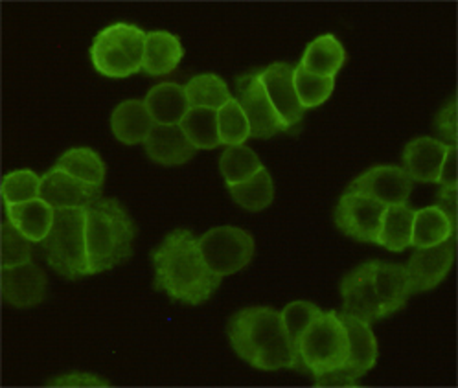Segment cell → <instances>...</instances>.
<instances>
[{"label":"cell","mask_w":458,"mask_h":388,"mask_svg":"<svg viewBox=\"0 0 458 388\" xmlns=\"http://www.w3.org/2000/svg\"><path fill=\"white\" fill-rule=\"evenodd\" d=\"M301 367L313 377L341 368L348 361V337L337 311H322L299 346Z\"/></svg>","instance_id":"cell-6"},{"label":"cell","mask_w":458,"mask_h":388,"mask_svg":"<svg viewBox=\"0 0 458 388\" xmlns=\"http://www.w3.org/2000/svg\"><path fill=\"white\" fill-rule=\"evenodd\" d=\"M234 203L247 212H261L271 207L275 199V182L269 170L264 166L250 179L228 188Z\"/></svg>","instance_id":"cell-29"},{"label":"cell","mask_w":458,"mask_h":388,"mask_svg":"<svg viewBox=\"0 0 458 388\" xmlns=\"http://www.w3.org/2000/svg\"><path fill=\"white\" fill-rule=\"evenodd\" d=\"M48 386H109V381L89 372H69L54 377L47 383Z\"/></svg>","instance_id":"cell-38"},{"label":"cell","mask_w":458,"mask_h":388,"mask_svg":"<svg viewBox=\"0 0 458 388\" xmlns=\"http://www.w3.org/2000/svg\"><path fill=\"white\" fill-rule=\"evenodd\" d=\"M339 318L343 320L346 337H348L346 367L352 368L357 374V377L361 379L377 363V355H379L377 339L374 335L370 322L346 315V313H339Z\"/></svg>","instance_id":"cell-19"},{"label":"cell","mask_w":458,"mask_h":388,"mask_svg":"<svg viewBox=\"0 0 458 388\" xmlns=\"http://www.w3.org/2000/svg\"><path fill=\"white\" fill-rule=\"evenodd\" d=\"M385 210L386 207L383 203L363 196V193L346 190L335 208V224L352 240L377 243Z\"/></svg>","instance_id":"cell-9"},{"label":"cell","mask_w":458,"mask_h":388,"mask_svg":"<svg viewBox=\"0 0 458 388\" xmlns=\"http://www.w3.org/2000/svg\"><path fill=\"white\" fill-rule=\"evenodd\" d=\"M346 63V50L334 34L315 38L304 50L301 67L311 74L335 78Z\"/></svg>","instance_id":"cell-24"},{"label":"cell","mask_w":458,"mask_h":388,"mask_svg":"<svg viewBox=\"0 0 458 388\" xmlns=\"http://www.w3.org/2000/svg\"><path fill=\"white\" fill-rule=\"evenodd\" d=\"M181 127L195 149H216L221 146L217 111L190 107L181 122Z\"/></svg>","instance_id":"cell-31"},{"label":"cell","mask_w":458,"mask_h":388,"mask_svg":"<svg viewBox=\"0 0 458 388\" xmlns=\"http://www.w3.org/2000/svg\"><path fill=\"white\" fill-rule=\"evenodd\" d=\"M155 287L170 299L199 306L221 283L203 260L199 241L190 231H174L153 250Z\"/></svg>","instance_id":"cell-1"},{"label":"cell","mask_w":458,"mask_h":388,"mask_svg":"<svg viewBox=\"0 0 458 388\" xmlns=\"http://www.w3.org/2000/svg\"><path fill=\"white\" fill-rule=\"evenodd\" d=\"M261 168H264V164H261L259 156L245 144L226 146L219 158V170L228 188L250 179Z\"/></svg>","instance_id":"cell-30"},{"label":"cell","mask_w":458,"mask_h":388,"mask_svg":"<svg viewBox=\"0 0 458 388\" xmlns=\"http://www.w3.org/2000/svg\"><path fill=\"white\" fill-rule=\"evenodd\" d=\"M454 236L456 232L451 226L449 219L444 215V212L437 205L414 212L411 247H416V249L435 247Z\"/></svg>","instance_id":"cell-27"},{"label":"cell","mask_w":458,"mask_h":388,"mask_svg":"<svg viewBox=\"0 0 458 388\" xmlns=\"http://www.w3.org/2000/svg\"><path fill=\"white\" fill-rule=\"evenodd\" d=\"M315 383H317V386H357L359 377L352 368H348L344 365L332 372L315 375Z\"/></svg>","instance_id":"cell-39"},{"label":"cell","mask_w":458,"mask_h":388,"mask_svg":"<svg viewBox=\"0 0 458 388\" xmlns=\"http://www.w3.org/2000/svg\"><path fill=\"white\" fill-rule=\"evenodd\" d=\"M182 55V43L175 34H172V31H149L146 36L142 71L155 78L168 76L177 71Z\"/></svg>","instance_id":"cell-21"},{"label":"cell","mask_w":458,"mask_h":388,"mask_svg":"<svg viewBox=\"0 0 458 388\" xmlns=\"http://www.w3.org/2000/svg\"><path fill=\"white\" fill-rule=\"evenodd\" d=\"M454 264V238L435 247H420L411 256L407 274L412 293H423L440 285Z\"/></svg>","instance_id":"cell-11"},{"label":"cell","mask_w":458,"mask_h":388,"mask_svg":"<svg viewBox=\"0 0 458 388\" xmlns=\"http://www.w3.org/2000/svg\"><path fill=\"white\" fill-rule=\"evenodd\" d=\"M437 131L447 146H456V100L451 98L437 116Z\"/></svg>","instance_id":"cell-37"},{"label":"cell","mask_w":458,"mask_h":388,"mask_svg":"<svg viewBox=\"0 0 458 388\" xmlns=\"http://www.w3.org/2000/svg\"><path fill=\"white\" fill-rule=\"evenodd\" d=\"M47 289V274L34 262L3 269V299L12 308L28 309L41 304Z\"/></svg>","instance_id":"cell-14"},{"label":"cell","mask_w":458,"mask_h":388,"mask_svg":"<svg viewBox=\"0 0 458 388\" xmlns=\"http://www.w3.org/2000/svg\"><path fill=\"white\" fill-rule=\"evenodd\" d=\"M437 207L444 212L456 232V186H442L437 196Z\"/></svg>","instance_id":"cell-40"},{"label":"cell","mask_w":458,"mask_h":388,"mask_svg":"<svg viewBox=\"0 0 458 388\" xmlns=\"http://www.w3.org/2000/svg\"><path fill=\"white\" fill-rule=\"evenodd\" d=\"M348 191L363 193L385 207L392 205H405L409 203L411 191H412V181L405 173L402 166L385 164V166H374L367 172H363L359 177H355Z\"/></svg>","instance_id":"cell-10"},{"label":"cell","mask_w":458,"mask_h":388,"mask_svg":"<svg viewBox=\"0 0 458 388\" xmlns=\"http://www.w3.org/2000/svg\"><path fill=\"white\" fill-rule=\"evenodd\" d=\"M449 146L440 139L418 137L403 149V170L412 182H438Z\"/></svg>","instance_id":"cell-18"},{"label":"cell","mask_w":458,"mask_h":388,"mask_svg":"<svg viewBox=\"0 0 458 388\" xmlns=\"http://www.w3.org/2000/svg\"><path fill=\"white\" fill-rule=\"evenodd\" d=\"M293 83H294V90H297L299 102L304 111L317 109L322 104L328 102L330 96L334 94V89H335V78L311 74V72L304 71L301 64L293 72Z\"/></svg>","instance_id":"cell-32"},{"label":"cell","mask_w":458,"mask_h":388,"mask_svg":"<svg viewBox=\"0 0 458 388\" xmlns=\"http://www.w3.org/2000/svg\"><path fill=\"white\" fill-rule=\"evenodd\" d=\"M104 186H92L57 168L41 175V199L55 210L63 208H89L102 199Z\"/></svg>","instance_id":"cell-13"},{"label":"cell","mask_w":458,"mask_h":388,"mask_svg":"<svg viewBox=\"0 0 458 388\" xmlns=\"http://www.w3.org/2000/svg\"><path fill=\"white\" fill-rule=\"evenodd\" d=\"M184 92L190 107L219 111L228 100H233V92L226 81L212 72L193 76L184 85Z\"/></svg>","instance_id":"cell-28"},{"label":"cell","mask_w":458,"mask_h":388,"mask_svg":"<svg viewBox=\"0 0 458 388\" xmlns=\"http://www.w3.org/2000/svg\"><path fill=\"white\" fill-rule=\"evenodd\" d=\"M228 341L238 358L258 370H302L299 351L285 333L280 311L273 308L240 309L228 322Z\"/></svg>","instance_id":"cell-2"},{"label":"cell","mask_w":458,"mask_h":388,"mask_svg":"<svg viewBox=\"0 0 458 388\" xmlns=\"http://www.w3.org/2000/svg\"><path fill=\"white\" fill-rule=\"evenodd\" d=\"M236 100L242 105L250 123V139H273L278 133H287L284 120L275 111L259 71H250L236 80Z\"/></svg>","instance_id":"cell-8"},{"label":"cell","mask_w":458,"mask_h":388,"mask_svg":"<svg viewBox=\"0 0 458 388\" xmlns=\"http://www.w3.org/2000/svg\"><path fill=\"white\" fill-rule=\"evenodd\" d=\"M198 241L205 264L221 280L243 271L256 252L252 234L233 224L216 226L198 238Z\"/></svg>","instance_id":"cell-7"},{"label":"cell","mask_w":458,"mask_h":388,"mask_svg":"<svg viewBox=\"0 0 458 388\" xmlns=\"http://www.w3.org/2000/svg\"><path fill=\"white\" fill-rule=\"evenodd\" d=\"M217 127L223 146H240L250 139V123L236 98L217 111Z\"/></svg>","instance_id":"cell-33"},{"label":"cell","mask_w":458,"mask_h":388,"mask_svg":"<svg viewBox=\"0 0 458 388\" xmlns=\"http://www.w3.org/2000/svg\"><path fill=\"white\" fill-rule=\"evenodd\" d=\"M137 226L116 199L102 198L87 208L89 274L111 271L133 254Z\"/></svg>","instance_id":"cell-3"},{"label":"cell","mask_w":458,"mask_h":388,"mask_svg":"<svg viewBox=\"0 0 458 388\" xmlns=\"http://www.w3.org/2000/svg\"><path fill=\"white\" fill-rule=\"evenodd\" d=\"M31 241L6 217L3 223V269L31 262Z\"/></svg>","instance_id":"cell-36"},{"label":"cell","mask_w":458,"mask_h":388,"mask_svg":"<svg viewBox=\"0 0 458 388\" xmlns=\"http://www.w3.org/2000/svg\"><path fill=\"white\" fill-rule=\"evenodd\" d=\"M293 72L294 67H291L289 63H273L259 71V80L266 87L275 111L284 120L287 131L297 129L304 118V109L299 102L297 90H294Z\"/></svg>","instance_id":"cell-12"},{"label":"cell","mask_w":458,"mask_h":388,"mask_svg":"<svg viewBox=\"0 0 458 388\" xmlns=\"http://www.w3.org/2000/svg\"><path fill=\"white\" fill-rule=\"evenodd\" d=\"M414 212L416 210L409 203L386 207L381 221L377 245L385 247L390 252L407 250L411 247V238H412Z\"/></svg>","instance_id":"cell-25"},{"label":"cell","mask_w":458,"mask_h":388,"mask_svg":"<svg viewBox=\"0 0 458 388\" xmlns=\"http://www.w3.org/2000/svg\"><path fill=\"white\" fill-rule=\"evenodd\" d=\"M6 217L31 243H43L52 231L55 208L38 198L34 201L6 207Z\"/></svg>","instance_id":"cell-23"},{"label":"cell","mask_w":458,"mask_h":388,"mask_svg":"<svg viewBox=\"0 0 458 388\" xmlns=\"http://www.w3.org/2000/svg\"><path fill=\"white\" fill-rule=\"evenodd\" d=\"M343 313L357 316L367 322H376L383 318L381 306L376 295L370 262L357 266L341 280Z\"/></svg>","instance_id":"cell-15"},{"label":"cell","mask_w":458,"mask_h":388,"mask_svg":"<svg viewBox=\"0 0 458 388\" xmlns=\"http://www.w3.org/2000/svg\"><path fill=\"white\" fill-rule=\"evenodd\" d=\"M322 313L320 308H317L311 302L306 300H297L287 304L282 311V325L285 328V333L289 335L291 342L294 344V348L299 346L302 335L308 332V328L313 325V320ZM299 351V350H297Z\"/></svg>","instance_id":"cell-35"},{"label":"cell","mask_w":458,"mask_h":388,"mask_svg":"<svg viewBox=\"0 0 458 388\" xmlns=\"http://www.w3.org/2000/svg\"><path fill=\"white\" fill-rule=\"evenodd\" d=\"M370 269L383 318L403 309L412 295L407 269L398 264H386L379 260H372Z\"/></svg>","instance_id":"cell-17"},{"label":"cell","mask_w":458,"mask_h":388,"mask_svg":"<svg viewBox=\"0 0 458 388\" xmlns=\"http://www.w3.org/2000/svg\"><path fill=\"white\" fill-rule=\"evenodd\" d=\"M144 146H146V155L151 163L165 168L188 164L193 158L195 151H198L188 140L181 123H175V125L155 123Z\"/></svg>","instance_id":"cell-16"},{"label":"cell","mask_w":458,"mask_h":388,"mask_svg":"<svg viewBox=\"0 0 458 388\" xmlns=\"http://www.w3.org/2000/svg\"><path fill=\"white\" fill-rule=\"evenodd\" d=\"M41 245L48 266L63 278L89 276L87 208L55 210L52 231Z\"/></svg>","instance_id":"cell-4"},{"label":"cell","mask_w":458,"mask_h":388,"mask_svg":"<svg viewBox=\"0 0 458 388\" xmlns=\"http://www.w3.org/2000/svg\"><path fill=\"white\" fill-rule=\"evenodd\" d=\"M41 198V175L34 170H17L3 179V199L6 207Z\"/></svg>","instance_id":"cell-34"},{"label":"cell","mask_w":458,"mask_h":388,"mask_svg":"<svg viewBox=\"0 0 458 388\" xmlns=\"http://www.w3.org/2000/svg\"><path fill=\"white\" fill-rule=\"evenodd\" d=\"M155 122L144 100H125L118 104L111 114V131L114 139L125 146L144 144Z\"/></svg>","instance_id":"cell-20"},{"label":"cell","mask_w":458,"mask_h":388,"mask_svg":"<svg viewBox=\"0 0 458 388\" xmlns=\"http://www.w3.org/2000/svg\"><path fill=\"white\" fill-rule=\"evenodd\" d=\"M146 31L135 24L116 22L104 28L90 46L94 69L106 78L123 80L142 71Z\"/></svg>","instance_id":"cell-5"},{"label":"cell","mask_w":458,"mask_h":388,"mask_svg":"<svg viewBox=\"0 0 458 388\" xmlns=\"http://www.w3.org/2000/svg\"><path fill=\"white\" fill-rule=\"evenodd\" d=\"M54 168L92 186H104L107 173L104 158L90 148H72L64 151Z\"/></svg>","instance_id":"cell-26"},{"label":"cell","mask_w":458,"mask_h":388,"mask_svg":"<svg viewBox=\"0 0 458 388\" xmlns=\"http://www.w3.org/2000/svg\"><path fill=\"white\" fill-rule=\"evenodd\" d=\"M438 182L442 186H456V146H449L442 163Z\"/></svg>","instance_id":"cell-41"},{"label":"cell","mask_w":458,"mask_h":388,"mask_svg":"<svg viewBox=\"0 0 458 388\" xmlns=\"http://www.w3.org/2000/svg\"><path fill=\"white\" fill-rule=\"evenodd\" d=\"M144 104L153 122L158 125L181 123L184 114L190 109L184 85H179L174 81H165L151 87L149 92L146 94Z\"/></svg>","instance_id":"cell-22"}]
</instances>
